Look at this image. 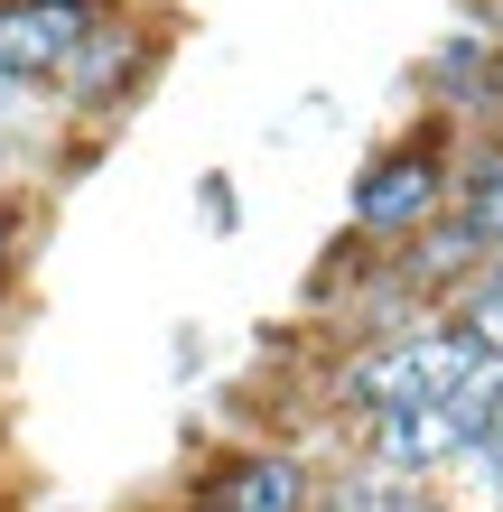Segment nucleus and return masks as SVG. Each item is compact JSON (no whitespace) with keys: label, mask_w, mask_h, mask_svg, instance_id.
<instances>
[{"label":"nucleus","mask_w":503,"mask_h":512,"mask_svg":"<svg viewBox=\"0 0 503 512\" xmlns=\"http://www.w3.org/2000/svg\"><path fill=\"white\" fill-rule=\"evenodd\" d=\"M476 364H485V354H476V336H466L448 308H410L401 326H373L364 345H345V364H336V410L364 429V419H382V410L457 401Z\"/></svg>","instance_id":"1"},{"label":"nucleus","mask_w":503,"mask_h":512,"mask_svg":"<svg viewBox=\"0 0 503 512\" xmlns=\"http://www.w3.org/2000/svg\"><path fill=\"white\" fill-rule=\"evenodd\" d=\"M448 196H457L448 122L401 131V140H382L373 159L354 168V187H345V243H382V252H401L410 233H429L438 215H448Z\"/></svg>","instance_id":"2"},{"label":"nucleus","mask_w":503,"mask_h":512,"mask_svg":"<svg viewBox=\"0 0 503 512\" xmlns=\"http://www.w3.org/2000/svg\"><path fill=\"white\" fill-rule=\"evenodd\" d=\"M159 56H168V38H159L150 19L112 10V19H94V38L47 75V112H56L66 131H112V122H131V103L150 94Z\"/></svg>","instance_id":"3"},{"label":"nucleus","mask_w":503,"mask_h":512,"mask_svg":"<svg viewBox=\"0 0 503 512\" xmlns=\"http://www.w3.org/2000/svg\"><path fill=\"white\" fill-rule=\"evenodd\" d=\"M177 512H317V466L271 438L205 447L187 466V485H177Z\"/></svg>","instance_id":"4"},{"label":"nucleus","mask_w":503,"mask_h":512,"mask_svg":"<svg viewBox=\"0 0 503 512\" xmlns=\"http://www.w3.org/2000/svg\"><path fill=\"white\" fill-rule=\"evenodd\" d=\"M122 0H0V75L10 84H38L66 66V56L94 38V19H112Z\"/></svg>","instance_id":"5"},{"label":"nucleus","mask_w":503,"mask_h":512,"mask_svg":"<svg viewBox=\"0 0 503 512\" xmlns=\"http://www.w3.org/2000/svg\"><path fill=\"white\" fill-rule=\"evenodd\" d=\"M56 131H66V122H56V112H47V94H38V84H10V75H0V196H38L47 187V168H66V159H56Z\"/></svg>","instance_id":"6"},{"label":"nucleus","mask_w":503,"mask_h":512,"mask_svg":"<svg viewBox=\"0 0 503 512\" xmlns=\"http://www.w3.org/2000/svg\"><path fill=\"white\" fill-rule=\"evenodd\" d=\"M438 308H448L466 336H476V354H503V252H485L448 298H438Z\"/></svg>","instance_id":"7"},{"label":"nucleus","mask_w":503,"mask_h":512,"mask_svg":"<svg viewBox=\"0 0 503 512\" xmlns=\"http://www.w3.org/2000/svg\"><path fill=\"white\" fill-rule=\"evenodd\" d=\"M448 215H457L466 233H476L485 252H503V149H485V159H466V168H457Z\"/></svg>","instance_id":"8"},{"label":"nucleus","mask_w":503,"mask_h":512,"mask_svg":"<svg viewBox=\"0 0 503 512\" xmlns=\"http://www.w3.org/2000/svg\"><path fill=\"white\" fill-rule=\"evenodd\" d=\"M28 252H38V196H0V317L19 308V289H28Z\"/></svg>","instance_id":"9"},{"label":"nucleus","mask_w":503,"mask_h":512,"mask_svg":"<svg viewBox=\"0 0 503 512\" xmlns=\"http://www.w3.org/2000/svg\"><path fill=\"white\" fill-rule=\"evenodd\" d=\"M196 205H205V233H233V224H243V205H233V177H224V168L196 177Z\"/></svg>","instance_id":"10"},{"label":"nucleus","mask_w":503,"mask_h":512,"mask_svg":"<svg viewBox=\"0 0 503 512\" xmlns=\"http://www.w3.org/2000/svg\"><path fill=\"white\" fill-rule=\"evenodd\" d=\"M401 512H457V503H448V494H410Z\"/></svg>","instance_id":"11"},{"label":"nucleus","mask_w":503,"mask_h":512,"mask_svg":"<svg viewBox=\"0 0 503 512\" xmlns=\"http://www.w3.org/2000/svg\"><path fill=\"white\" fill-rule=\"evenodd\" d=\"M0 494H10V419H0Z\"/></svg>","instance_id":"12"},{"label":"nucleus","mask_w":503,"mask_h":512,"mask_svg":"<svg viewBox=\"0 0 503 512\" xmlns=\"http://www.w3.org/2000/svg\"><path fill=\"white\" fill-rule=\"evenodd\" d=\"M485 512H503V494H494V503H485Z\"/></svg>","instance_id":"13"},{"label":"nucleus","mask_w":503,"mask_h":512,"mask_svg":"<svg viewBox=\"0 0 503 512\" xmlns=\"http://www.w3.org/2000/svg\"><path fill=\"white\" fill-rule=\"evenodd\" d=\"M0 512H10V494H0Z\"/></svg>","instance_id":"14"}]
</instances>
